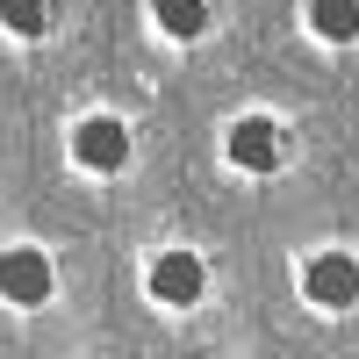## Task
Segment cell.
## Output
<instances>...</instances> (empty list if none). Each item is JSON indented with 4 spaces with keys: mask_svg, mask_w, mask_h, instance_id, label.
Wrapping results in <instances>:
<instances>
[{
    "mask_svg": "<svg viewBox=\"0 0 359 359\" xmlns=\"http://www.w3.org/2000/svg\"><path fill=\"white\" fill-rule=\"evenodd\" d=\"M72 158L86 165V172H123L130 165V123L123 115H86V123L72 130Z\"/></svg>",
    "mask_w": 359,
    "mask_h": 359,
    "instance_id": "obj_5",
    "label": "cell"
},
{
    "mask_svg": "<svg viewBox=\"0 0 359 359\" xmlns=\"http://www.w3.org/2000/svg\"><path fill=\"white\" fill-rule=\"evenodd\" d=\"M223 158L237 172H252V180L280 172V123H266V115H237V123L223 130Z\"/></svg>",
    "mask_w": 359,
    "mask_h": 359,
    "instance_id": "obj_3",
    "label": "cell"
},
{
    "mask_svg": "<svg viewBox=\"0 0 359 359\" xmlns=\"http://www.w3.org/2000/svg\"><path fill=\"white\" fill-rule=\"evenodd\" d=\"M302 294H309L323 316L359 309V259H352V252H316V259L302 266Z\"/></svg>",
    "mask_w": 359,
    "mask_h": 359,
    "instance_id": "obj_2",
    "label": "cell"
},
{
    "mask_svg": "<svg viewBox=\"0 0 359 359\" xmlns=\"http://www.w3.org/2000/svg\"><path fill=\"white\" fill-rule=\"evenodd\" d=\"M151 22L165 29L172 43H194L208 29V0H151Z\"/></svg>",
    "mask_w": 359,
    "mask_h": 359,
    "instance_id": "obj_7",
    "label": "cell"
},
{
    "mask_svg": "<svg viewBox=\"0 0 359 359\" xmlns=\"http://www.w3.org/2000/svg\"><path fill=\"white\" fill-rule=\"evenodd\" d=\"M201 287H208V266H201L194 252H158L151 273H144V294H151L158 309H194Z\"/></svg>",
    "mask_w": 359,
    "mask_h": 359,
    "instance_id": "obj_4",
    "label": "cell"
},
{
    "mask_svg": "<svg viewBox=\"0 0 359 359\" xmlns=\"http://www.w3.org/2000/svg\"><path fill=\"white\" fill-rule=\"evenodd\" d=\"M302 22L316 43H359V0H302Z\"/></svg>",
    "mask_w": 359,
    "mask_h": 359,
    "instance_id": "obj_6",
    "label": "cell"
},
{
    "mask_svg": "<svg viewBox=\"0 0 359 359\" xmlns=\"http://www.w3.org/2000/svg\"><path fill=\"white\" fill-rule=\"evenodd\" d=\"M0 29H8L15 43H36L50 29V0H0Z\"/></svg>",
    "mask_w": 359,
    "mask_h": 359,
    "instance_id": "obj_8",
    "label": "cell"
},
{
    "mask_svg": "<svg viewBox=\"0 0 359 359\" xmlns=\"http://www.w3.org/2000/svg\"><path fill=\"white\" fill-rule=\"evenodd\" d=\"M50 287H57L50 252H36V245H8V252H0V302H15V309H43Z\"/></svg>",
    "mask_w": 359,
    "mask_h": 359,
    "instance_id": "obj_1",
    "label": "cell"
}]
</instances>
